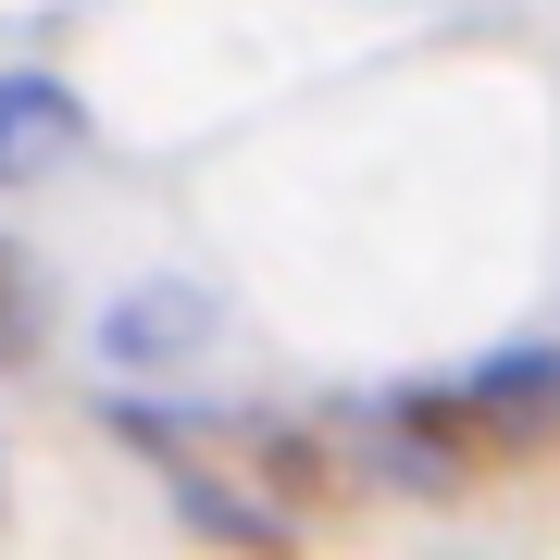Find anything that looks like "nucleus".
I'll list each match as a JSON object with an SVG mask.
<instances>
[{
    "instance_id": "nucleus-2",
    "label": "nucleus",
    "mask_w": 560,
    "mask_h": 560,
    "mask_svg": "<svg viewBox=\"0 0 560 560\" xmlns=\"http://www.w3.org/2000/svg\"><path fill=\"white\" fill-rule=\"evenodd\" d=\"M101 349L113 361H187V349H212V312L187 300V287H150V300H113V324H101Z\"/></svg>"
},
{
    "instance_id": "nucleus-1",
    "label": "nucleus",
    "mask_w": 560,
    "mask_h": 560,
    "mask_svg": "<svg viewBox=\"0 0 560 560\" xmlns=\"http://www.w3.org/2000/svg\"><path fill=\"white\" fill-rule=\"evenodd\" d=\"M75 138H88V125H75V101H62L50 75H0V187H13V175H50Z\"/></svg>"
}]
</instances>
